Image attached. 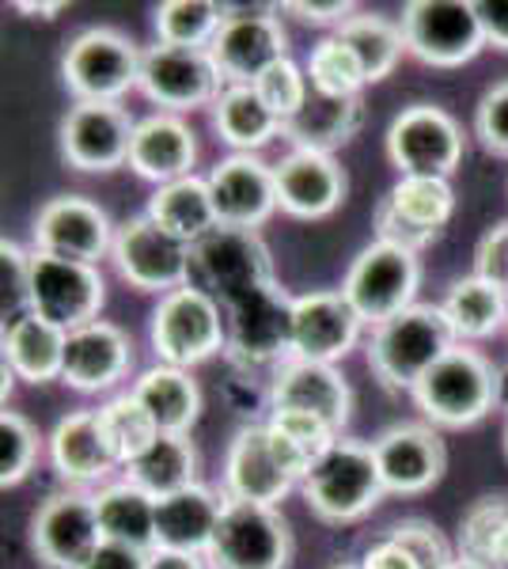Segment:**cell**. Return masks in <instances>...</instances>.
<instances>
[{
	"mask_svg": "<svg viewBox=\"0 0 508 569\" xmlns=\"http://www.w3.org/2000/svg\"><path fill=\"white\" fill-rule=\"evenodd\" d=\"M478 23H482L486 46L508 50V0H475Z\"/></svg>",
	"mask_w": 508,
	"mask_h": 569,
	"instance_id": "f907efd6",
	"label": "cell"
},
{
	"mask_svg": "<svg viewBox=\"0 0 508 569\" xmlns=\"http://www.w3.org/2000/svg\"><path fill=\"white\" fill-rule=\"evenodd\" d=\"M387 539H395L399 547L410 550L421 562V569H445L451 558H456L451 555V543L440 536L437 525H429V520H402V525H395L387 531Z\"/></svg>",
	"mask_w": 508,
	"mask_h": 569,
	"instance_id": "f6af8a7d",
	"label": "cell"
},
{
	"mask_svg": "<svg viewBox=\"0 0 508 569\" xmlns=\"http://www.w3.org/2000/svg\"><path fill=\"white\" fill-rule=\"evenodd\" d=\"M292 486H300L277 460L273 440L266 426H243L228 445L225 456V498L228 501H251V505H273L289 498Z\"/></svg>",
	"mask_w": 508,
	"mask_h": 569,
	"instance_id": "cb8c5ba5",
	"label": "cell"
},
{
	"mask_svg": "<svg viewBox=\"0 0 508 569\" xmlns=\"http://www.w3.org/2000/svg\"><path fill=\"white\" fill-rule=\"evenodd\" d=\"M99 543H103V531H99L91 493H53L31 517V550L46 569H80Z\"/></svg>",
	"mask_w": 508,
	"mask_h": 569,
	"instance_id": "2e32d148",
	"label": "cell"
},
{
	"mask_svg": "<svg viewBox=\"0 0 508 569\" xmlns=\"http://www.w3.org/2000/svg\"><path fill=\"white\" fill-rule=\"evenodd\" d=\"M50 460L53 471L72 486L107 482L122 467L118 456L110 452L99 410H77V415L58 421V429L50 433Z\"/></svg>",
	"mask_w": 508,
	"mask_h": 569,
	"instance_id": "4316f807",
	"label": "cell"
},
{
	"mask_svg": "<svg viewBox=\"0 0 508 569\" xmlns=\"http://www.w3.org/2000/svg\"><path fill=\"white\" fill-rule=\"evenodd\" d=\"M209 194L217 206L220 228H239V232H255L277 209V182L273 168L258 160L251 152H236L220 160L209 171Z\"/></svg>",
	"mask_w": 508,
	"mask_h": 569,
	"instance_id": "ffe728a7",
	"label": "cell"
},
{
	"mask_svg": "<svg viewBox=\"0 0 508 569\" xmlns=\"http://www.w3.org/2000/svg\"><path fill=\"white\" fill-rule=\"evenodd\" d=\"M308 80H311V91H319V96H335V99H357L360 88L368 84L357 53L349 50L338 34L322 39L316 50H311Z\"/></svg>",
	"mask_w": 508,
	"mask_h": 569,
	"instance_id": "ab89813d",
	"label": "cell"
},
{
	"mask_svg": "<svg viewBox=\"0 0 508 569\" xmlns=\"http://www.w3.org/2000/svg\"><path fill=\"white\" fill-rule=\"evenodd\" d=\"M251 88L258 91V96H262V103L270 107L285 126H289L292 118L300 114L303 103H308V96H311V91H308V77H303V69L292 58H285V61H277V66H270Z\"/></svg>",
	"mask_w": 508,
	"mask_h": 569,
	"instance_id": "7bdbcfd3",
	"label": "cell"
},
{
	"mask_svg": "<svg viewBox=\"0 0 508 569\" xmlns=\"http://www.w3.org/2000/svg\"><path fill=\"white\" fill-rule=\"evenodd\" d=\"M141 77V50L114 27H88L61 58V80L77 103H118Z\"/></svg>",
	"mask_w": 508,
	"mask_h": 569,
	"instance_id": "8992f818",
	"label": "cell"
},
{
	"mask_svg": "<svg viewBox=\"0 0 508 569\" xmlns=\"http://www.w3.org/2000/svg\"><path fill=\"white\" fill-rule=\"evenodd\" d=\"M126 479L152 493L156 501L193 486L198 482V448H193L190 433H160L149 452L126 467Z\"/></svg>",
	"mask_w": 508,
	"mask_h": 569,
	"instance_id": "d590c367",
	"label": "cell"
},
{
	"mask_svg": "<svg viewBox=\"0 0 508 569\" xmlns=\"http://www.w3.org/2000/svg\"><path fill=\"white\" fill-rule=\"evenodd\" d=\"M149 335L160 365L193 369L225 350V311L201 284H182V289L160 297Z\"/></svg>",
	"mask_w": 508,
	"mask_h": 569,
	"instance_id": "5b68a950",
	"label": "cell"
},
{
	"mask_svg": "<svg viewBox=\"0 0 508 569\" xmlns=\"http://www.w3.org/2000/svg\"><path fill=\"white\" fill-rule=\"evenodd\" d=\"M133 395L160 426V433H190V426L201 415V391L187 369L156 365L133 383Z\"/></svg>",
	"mask_w": 508,
	"mask_h": 569,
	"instance_id": "e575fe53",
	"label": "cell"
},
{
	"mask_svg": "<svg viewBox=\"0 0 508 569\" xmlns=\"http://www.w3.org/2000/svg\"><path fill=\"white\" fill-rule=\"evenodd\" d=\"M456 342L451 323L440 305H414L402 316L372 327L368 338V369L387 391H414L432 365Z\"/></svg>",
	"mask_w": 508,
	"mask_h": 569,
	"instance_id": "7a4b0ae2",
	"label": "cell"
},
{
	"mask_svg": "<svg viewBox=\"0 0 508 569\" xmlns=\"http://www.w3.org/2000/svg\"><path fill=\"white\" fill-rule=\"evenodd\" d=\"M0 284H4V319H20L31 311V251L20 243H0Z\"/></svg>",
	"mask_w": 508,
	"mask_h": 569,
	"instance_id": "ee69618b",
	"label": "cell"
},
{
	"mask_svg": "<svg viewBox=\"0 0 508 569\" xmlns=\"http://www.w3.org/2000/svg\"><path fill=\"white\" fill-rule=\"evenodd\" d=\"M365 122V103L357 99H335V96H319L311 91L308 103L281 137H289L292 149H311V152H327L335 156V149L353 141V133Z\"/></svg>",
	"mask_w": 508,
	"mask_h": 569,
	"instance_id": "4dcf8cb0",
	"label": "cell"
},
{
	"mask_svg": "<svg viewBox=\"0 0 508 569\" xmlns=\"http://www.w3.org/2000/svg\"><path fill=\"white\" fill-rule=\"evenodd\" d=\"M451 213H456V190L448 179L406 176L376 206V240L421 254L432 240H440Z\"/></svg>",
	"mask_w": 508,
	"mask_h": 569,
	"instance_id": "4fadbf2b",
	"label": "cell"
},
{
	"mask_svg": "<svg viewBox=\"0 0 508 569\" xmlns=\"http://www.w3.org/2000/svg\"><path fill=\"white\" fill-rule=\"evenodd\" d=\"M133 365V342L122 327L96 319V323L69 330V350H64V372L61 380L72 391H107L129 372Z\"/></svg>",
	"mask_w": 508,
	"mask_h": 569,
	"instance_id": "d4e9b609",
	"label": "cell"
},
{
	"mask_svg": "<svg viewBox=\"0 0 508 569\" xmlns=\"http://www.w3.org/2000/svg\"><path fill=\"white\" fill-rule=\"evenodd\" d=\"M107 305V284L99 266L31 251V311L61 330L96 323Z\"/></svg>",
	"mask_w": 508,
	"mask_h": 569,
	"instance_id": "7c38bea8",
	"label": "cell"
},
{
	"mask_svg": "<svg viewBox=\"0 0 508 569\" xmlns=\"http://www.w3.org/2000/svg\"><path fill=\"white\" fill-rule=\"evenodd\" d=\"M387 160L406 176L451 179L464 160V130L437 103H414L387 126Z\"/></svg>",
	"mask_w": 508,
	"mask_h": 569,
	"instance_id": "30bf717a",
	"label": "cell"
},
{
	"mask_svg": "<svg viewBox=\"0 0 508 569\" xmlns=\"http://www.w3.org/2000/svg\"><path fill=\"white\" fill-rule=\"evenodd\" d=\"M91 498H96L99 531H103L107 543H122V547L152 555L156 550V498L152 493H145L141 486L122 479V482L99 486V493H91Z\"/></svg>",
	"mask_w": 508,
	"mask_h": 569,
	"instance_id": "f546056e",
	"label": "cell"
},
{
	"mask_svg": "<svg viewBox=\"0 0 508 569\" xmlns=\"http://www.w3.org/2000/svg\"><path fill=\"white\" fill-rule=\"evenodd\" d=\"M360 316L338 292H308L285 305V357L335 365L360 338Z\"/></svg>",
	"mask_w": 508,
	"mask_h": 569,
	"instance_id": "5bb4252c",
	"label": "cell"
},
{
	"mask_svg": "<svg viewBox=\"0 0 508 569\" xmlns=\"http://www.w3.org/2000/svg\"><path fill=\"white\" fill-rule=\"evenodd\" d=\"M376 463L384 475V490L399 493V498H414V493L432 490L445 479L448 448L432 426L421 421H399V426L384 429L372 440Z\"/></svg>",
	"mask_w": 508,
	"mask_h": 569,
	"instance_id": "e0dca14e",
	"label": "cell"
},
{
	"mask_svg": "<svg viewBox=\"0 0 508 569\" xmlns=\"http://www.w3.org/2000/svg\"><path fill=\"white\" fill-rule=\"evenodd\" d=\"M421 289V259L418 251H406L399 243L376 240L357 254L341 281V297L353 305L360 323L380 327L387 319L402 316L418 305Z\"/></svg>",
	"mask_w": 508,
	"mask_h": 569,
	"instance_id": "277c9868",
	"label": "cell"
},
{
	"mask_svg": "<svg viewBox=\"0 0 508 569\" xmlns=\"http://www.w3.org/2000/svg\"><path fill=\"white\" fill-rule=\"evenodd\" d=\"M508 528V498L497 493V498H478L467 509L464 525H459V547H464L467 558L475 562H494V547L497 539L505 536Z\"/></svg>",
	"mask_w": 508,
	"mask_h": 569,
	"instance_id": "b9f144b4",
	"label": "cell"
},
{
	"mask_svg": "<svg viewBox=\"0 0 508 569\" xmlns=\"http://www.w3.org/2000/svg\"><path fill=\"white\" fill-rule=\"evenodd\" d=\"M99 418H103V433L110 440V452L118 456V463L129 467L137 456H145L152 448V440L160 437V426L152 421L149 410L141 407L133 391L114 395L110 402L99 407Z\"/></svg>",
	"mask_w": 508,
	"mask_h": 569,
	"instance_id": "f35d334b",
	"label": "cell"
},
{
	"mask_svg": "<svg viewBox=\"0 0 508 569\" xmlns=\"http://www.w3.org/2000/svg\"><path fill=\"white\" fill-rule=\"evenodd\" d=\"M410 395L432 429H467L501 402V372L486 353L459 342L414 383Z\"/></svg>",
	"mask_w": 508,
	"mask_h": 569,
	"instance_id": "6da1fadb",
	"label": "cell"
},
{
	"mask_svg": "<svg viewBox=\"0 0 508 569\" xmlns=\"http://www.w3.org/2000/svg\"><path fill=\"white\" fill-rule=\"evenodd\" d=\"M338 39L357 53L368 84H380V80L391 77L402 58V50H406L402 27L384 20V16H372V12H357L353 20L341 23Z\"/></svg>",
	"mask_w": 508,
	"mask_h": 569,
	"instance_id": "8d00e7d4",
	"label": "cell"
},
{
	"mask_svg": "<svg viewBox=\"0 0 508 569\" xmlns=\"http://www.w3.org/2000/svg\"><path fill=\"white\" fill-rule=\"evenodd\" d=\"M16 8H20V12L39 16V20H53V16H58L64 4H23V0H20V4H16Z\"/></svg>",
	"mask_w": 508,
	"mask_h": 569,
	"instance_id": "db71d44e",
	"label": "cell"
},
{
	"mask_svg": "<svg viewBox=\"0 0 508 569\" xmlns=\"http://www.w3.org/2000/svg\"><path fill=\"white\" fill-rule=\"evenodd\" d=\"M64 350H69V330L34 316V311L4 327V365L27 383L61 380Z\"/></svg>",
	"mask_w": 508,
	"mask_h": 569,
	"instance_id": "f1b7e54d",
	"label": "cell"
},
{
	"mask_svg": "<svg viewBox=\"0 0 508 569\" xmlns=\"http://www.w3.org/2000/svg\"><path fill=\"white\" fill-rule=\"evenodd\" d=\"M225 84H255L266 69L289 58V34L277 16L266 12H228L225 27L209 46Z\"/></svg>",
	"mask_w": 508,
	"mask_h": 569,
	"instance_id": "d6986e66",
	"label": "cell"
},
{
	"mask_svg": "<svg viewBox=\"0 0 508 569\" xmlns=\"http://www.w3.org/2000/svg\"><path fill=\"white\" fill-rule=\"evenodd\" d=\"M335 569H360V566H335Z\"/></svg>",
	"mask_w": 508,
	"mask_h": 569,
	"instance_id": "6f0895ef",
	"label": "cell"
},
{
	"mask_svg": "<svg viewBox=\"0 0 508 569\" xmlns=\"http://www.w3.org/2000/svg\"><path fill=\"white\" fill-rule=\"evenodd\" d=\"M505 456H508V426H505Z\"/></svg>",
	"mask_w": 508,
	"mask_h": 569,
	"instance_id": "9f6ffc18",
	"label": "cell"
},
{
	"mask_svg": "<svg viewBox=\"0 0 508 569\" xmlns=\"http://www.w3.org/2000/svg\"><path fill=\"white\" fill-rule=\"evenodd\" d=\"M360 569H421V562L406 547L395 543V539H384V543H376V547L365 550V558H360Z\"/></svg>",
	"mask_w": 508,
	"mask_h": 569,
	"instance_id": "816d5d0a",
	"label": "cell"
},
{
	"mask_svg": "<svg viewBox=\"0 0 508 569\" xmlns=\"http://www.w3.org/2000/svg\"><path fill=\"white\" fill-rule=\"evenodd\" d=\"M445 569H494V566H486V562H475V558H467V555H456Z\"/></svg>",
	"mask_w": 508,
	"mask_h": 569,
	"instance_id": "11a10c76",
	"label": "cell"
},
{
	"mask_svg": "<svg viewBox=\"0 0 508 569\" xmlns=\"http://www.w3.org/2000/svg\"><path fill=\"white\" fill-rule=\"evenodd\" d=\"M228 20V8L217 0H168L156 8V39L187 50H209Z\"/></svg>",
	"mask_w": 508,
	"mask_h": 569,
	"instance_id": "74e56055",
	"label": "cell"
},
{
	"mask_svg": "<svg viewBox=\"0 0 508 569\" xmlns=\"http://www.w3.org/2000/svg\"><path fill=\"white\" fill-rule=\"evenodd\" d=\"M209 569H289L292 531L273 505L228 501L206 550Z\"/></svg>",
	"mask_w": 508,
	"mask_h": 569,
	"instance_id": "52a82bcc",
	"label": "cell"
},
{
	"mask_svg": "<svg viewBox=\"0 0 508 569\" xmlns=\"http://www.w3.org/2000/svg\"><path fill=\"white\" fill-rule=\"evenodd\" d=\"M277 209L297 220H322L346 201V171L335 156L292 149L273 163Z\"/></svg>",
	"mask_w": 508,
	"mask_h": 569,
	"instance_id": "44dd1931",
	"label": "cell"
},
{
	"mask_svg": "<svg viewBox=\"0 0 508 569\" xmlns=\"http://www.w3.org/2000/svg\"><path fill=\"white\" fill-rule=\"evenodd\" d=\"M440 308H445L456 342H482L508 323V289L470 273L451 284Z\"/></svg>",
	"mask_w": 508,
	"mask_h": 569,
	"instance_id": "836d02e7",
	"label": "cell"
},
{
	"mask_svg": "<svg viewBox=\"0 0 508 569\" xmlns=\"http://www.w3.org/2000/svg\"><path fill=\"white\" fill-rule=\"evenodd\" d=\"M475 278H486L508 289V220L494 224L475 247Z\"/></svg>",
	"mask_w": 508,
	"mask_h": 569,
	"instance_id": "7dc6e473",
	"label": "cell"
},
{
	"mask_svg": "<svg viewBox=\"0 0 508 569\" xmlns=\"http://www.w3.org/2000/svg\"><path fill=\"white\" fill-rule=\"evenodd\" d=\"M225 505L228 498H220L212 486L201 482L160 498L156 501V547L206 558L212 536L220 528V517H225Z\"/></svg>",
	"mask_w": 508,
	"mask_h": 569,
	"instance_id": "83f0119b",
	"label": "cell"
},
{
	"mask_svg": "<svg viewBox=\"0 0 508 569\" xmlns=\"http://www.w3.org/2000/svg\"><path fill=\"white\" fill-rule=\"evenodd\" d=\"M122 281L141 292H175L190 284L193 270V243L179 240L168 228H160L149 213L129 217L114 228V247H110Z\"/></svg>",
	"mask_w": 508,
	"mask_h": 569,
	"instance_id": "9c48e42d",
	"label": "cell"
},
{
	"mask_svg": "<svg viewBox=\"0 0 508 569\" xmlns=\"http://www.w3.org/2000/svg\"><path fill=\"white\" fill-rule=\"evenodd\" d=\"M31 240H34V251L96 266L110 247H114V228H110L107 213L91 198L61 194V198H50L39 209Z\"/></svg>",
	"mask_w": 508,
	"mask_h": 569,
	"instance_id": "ac0fdd59",
	"label": "cell"
},
{
	"mask_svg": "<svg viewBox=\"0 0 508 569\" xmlns=\"http://www.w3.org/2000/svg\"><path fill=\"white\" fill-rule=\"evenodd\" d=\"M406 50L432 69H459L486 46L475 0H410L402 8Z\"/></svg>",
	"mask_w": 508,
	"mask_h": 569,
	"instance_id": "ba28073f",
	"label": "cell"
},
{
	"mask_svg": "<svg viewBox=\"0 0 508 569\" xmlns=\"http://www.w3.org/2000/svg\"><path fill=\"white\" fill-rule=\"evenodd\" d=\"M42 452L39 429L27 421L20 410H4L0 415V486H20L31 475L34 460Z\"/></svg>",
	"mask_w": 508,
	"mask_h": 569,
	"instance_id": "60d3db41",
	"label": "cell"
},
{
	"mask_svg": "<svg viewBox=\"0 0 508 569\" xmlns=\"http://www.w3.org/2000/svg\"><path fill=\"white\" fill-rule=\"evenodd\" d=\"M149 566V555L145 550H133V547H122V543H99L96 555L88 558L80 569H145Z\"/></svg>",
	"mask_w": 508,
	"mask_h": 569,
	"instance_id": "681fc988",
	"label": "cell"
},
{
	"mask_svg": "<svg viewBox=\"0 0 508 569\" xmlns=\"http://www.w3.org/2000/svg\"><path fill=\"white\" fill-rule=\"evenodd\" d=\"M145 569H209V562L201 555H182V550H160V547H156Z\"/></svg>",
	"mask_w": 508,
	"mask_h": 569,
	"instance_id": "f5cc1de1",
	"label": "cell"
},
{
	"mask_svg": "<svg viewBox=\"0 0 508 569\" xmlns=\"http://www.w3.org/2000/svg\"><path fill=\"white\" fill-rule=\"evenodd\" d=\"M193 163H198V137L179 114H149L137 122L133 144H129V168L141 179L156 182V187H168L193 176Z\"/></svg>",
	"mask_w": 508,
	"mask_h": 569,
	"instance_id": "484cf974",
	"label": "cell"
},
{
	"mask_svg": "<svg viewBox=\"0 0 508 569\" xmlns=\"http://www.w3.org/2000/svg\"><path fill=\"white\" fill-rule=\"evenodd\" d=\"M145 213H149L160 228H168V232H175L179 240H187L193 247L220 228L209 182L198 176L168 182V187H156V194L149 198V209H145Z\"/></svg>",
	"mask_w": 508,
	"mask_h": 569,
	"instance_id": "d6a6232c",
	"label": "cell"
},
{
	"mask_svg": "<svg viewBox=\"0 0 508 569\" xmlns=\"http://www.w3.org/2000/svg\"><path fill=\"white\" fill-rule=\"evenodd\" d=\"M212 126H217L220 141L251 156L266 149L277 133H285V122L262 103V96L251 84H232L220 91V99L212 103Z\"/></svg>",
	"mask_w": 508,
	"mask_h": 569,
	"instance_id": "1f68e13d",
	"label": "cell"
},
{
	"mask_svg": "<svg viewBox=\"0 0 508 569\" xmlns=\"http://www.w3.org/2000/svg\"><path fill=\"white\" fill-rule=\"evenodd\" d=\"M137 122L122 103H72L61 118V156L69 168L107 176L129 163Z\"/></svg>",
	"mask_w": 508,
	"mask_h": 569,
	"instance_id": "9a60e30c",
	"label": "cell"
},
{
	"mask_svg": "<svg viewBox=\"0 0 508 569\" xmlns=\"http://www.w3.org/2000/svg\"><path fill=\"white\" fill-rule=\"evenodd\" d=\"M270 407L273 410H297V415H316L338 433L349 426L353 410V391L346 376L335 365L300 361V357H281L270 383Z\"/></svg>",
	"mask_w": 508,
	"mask_h": 569,
	"instance_id": "7402d4cb",
	"label": "cell"
},
{
	"mask_svg": "<svg viewBox=\"0 0 508 569\" xmlns=\"http://www.w3.org/2000/svg\"><path fill=\"white\" fill-rule=\"evenodd\" d=\"M475 133H478V141H482V149L489 156H501V160H508V80L494 84L482 99H478Z\"/></svg>",
	"mask_w": 508,
	"mask_h": 569,
	"instance_id": "bcb514c9",
	"label": "cell"
},
{
	"mask_svg": "<svg viewBox=\"0 0 508 569\" xmlns=\"http://www.w3.org/2000/svg\"><path fill=\"white\" fill-rule=\"evenodd\" d=\"M137 88L152 99L163 114H182V110L212 107L225 91L217 61L209 50H187V46L156 42L141 50V77Z\"/></svg>",
	"mask_w": 508,
	"mask_h": 569,
	"instance_id": "8fae6325",
	"label": "cell"
},
{
	"mask_svg": "<svg viewBox=\"0 0 508 569\" xmlns=\"http://www.w3.org/2000/svg\"><path fill=\"white\" fill-rule=\"evenodd\" d=\"M193 266L206 273L201 289H220L228 297H243V292H273L270 273V251L262 247L255 232H239V228H217L193 247Z\"/></svg>",
	"mask_w": 508,
	"mask_h": 569,
	"instance_id": "603a6c76",
	"label": "cell"
},
{
	"mask_svg": "<svg viewBox=\"0 0 508 569\" xmlns=\"http://www.w3.org/2000/svg\"><path fill=\"white\" fill-rule=\"evenodd\" d=\"M308 509L327 525H353L384 498V475L372 445L338 437L327 456H319L308 479L300 482Z\"/></svg>",
	"mask_w": 508,
	"mask_h": 569,
	"instance_id": "3957f363",
	"label": "cell"
},
{
	"mask_svg": "<svg viewBox=\"0 0 508 569\" xmlns=\"http://www.w3.org/2000/svg\"><path fill=\"white\" fill-rule=\"evenodd\" d=\"M285 12H292L297 20H303V23H316V27H322V23H346V20H353L357 16V4H349V0H285Z\"/></svg>",
	"mask_w": 508,
	"mask_h": 569,
	"instance_id": "c3c4849f",
	"label": "cell"
}]
</instances>
